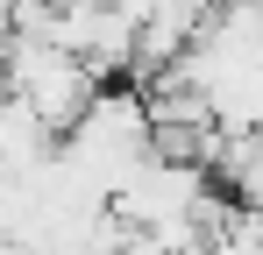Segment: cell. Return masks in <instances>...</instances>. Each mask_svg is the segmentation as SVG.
<instances>
[{
  "label": "cell",
  "mask_w": 263,
  "mask_h": 255,
  "mask_svg": "<svg viewBox=\"0 0 263 255\" xmlns=\"http://www.w3.org/2000/svg\"><path fill=\"white\" fill-rule=\"evenodd\" d=\"M0 92H7V50H0Z\"/></svg>",
  "instance_id": "3957f363"
},
{
  "label": "cell",
  "mask_w": 263,
  "mask_h": 255,
  "mask_svg": "<svg viewBox=\"0 0 263 255\" xmlns=\"http://www.w3.org/2000/svg\"><path fill=\"white\" fill-rule=\"evenodd\" d=\"M50 149V128L14 99V92H0V177H22V170H36Z\"/></svg>",
  "instance_id": "7a4b0ae2"
},
{
  "label": "cell",
  "mask_w": 263,
  "mask_h": 255,
  "mask_svg": "<svg viewBox=\"0 0 263 255\" xmlns=\"http://www.w3.org/2000/svg\"><path fill=\"white\" fill-rule=\"evenodd\" d=\"M7 92H14L50 135H71V128L92 114V99H100V71H92L86 57L43 42V36H14L7 42Z\"/></svg>",
  "instance_id": "6da1fadb"
}]
</instances>
